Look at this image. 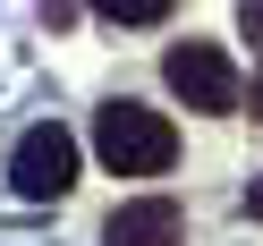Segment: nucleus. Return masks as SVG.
<instances>
[{"mask_svg": "<svg viewBox=\"0 0 263 246\" xmlns=\"http://www.w3.org/2000/svg\"><path fill=\"white\" fill-rule=\"evenodd\" d=\"M255 119H263V77H255Z\"/></svg>", "mask_w": 263, "mask_h": 246, "instance_id": "obj_8", "label": "nucleus"}, {"mask_svg": "<svg viewBox=\"0 0 263 246\" xmlns=\"http://www.w3.org/2000/svg\"><path fill=\"white\" fill-rule=\"evenodd\" d=\"M110 17H119V26H161V17H170V9H161V0H119Z\"/></svg>", "mask_w": 263, "mask_h": 246, "instance_id": "obj_5", "label": "nucleus"}, {"mask_svg": "<svg viewBox=\"0 0 263 246\" xmlns=\"http://www.w3.org/2000/svg\"><path fill=\"white\" fill-rule=\"evenodd\" d=\"M9 178H17V195H34V204L68 195V187H77V136H68L60 119L26 127V136H17V153H9Z\"/></svg>", "mask_w": 263, "mask_h": 246, "instance_id": "obj_3", "label": "nucleus"}, {"mask_svg": "<svg viewBox=\"0 0 263 246\" xmlns=\"http://www.w3.org/2000/svg\"><path fill=\"white\" fill-rule=\"evenodd\" d=\"M178 238H187V212L170 195H136L102 221V246H178Z\"/></svg>", "mask_w": 263, "mask_h": 246, "instance_id": "obj_4", "label": "nucleus"}, {"mask_svg": "<svg viewBox=\"0 0 263 246\" xmlns=\"http://www.w3.org/2000/svg\"><path fill=\"white\" fill-rule=\"evenodd\" d=\"M238 34H246V43L263 51V0H246V9H238Z\"/></svg>", "mask_w": 263, "mask_h": 246, "instance_id": "obj_6", "label": "nucleus"}, {"mask_svg": "<svg viewBox=\"0 0 263 246\" xmlns=\"http://www.w3.org/2000/svg\"><path fill=\"white\" fill-rule=\"evenodd\" d=\"M161 77H170V93L187 110H238L246 102V85L221 60V43H170V51H161Z\"/></svg>", "mask_w": 263, "mask_h": 246, "instance_id": "obj_2", "label": "nucleus"}, {"mask_svg": "<svg viewBox=\"0 0 263 246\" xmlns=\"http://www.w3.org/2000/svg\"><path fill=\"white\" fill-rule=\"evenodd\" d=\"M246 212H255V221H263V170H255V187H246Z\"/></svg>", "mask_w": 263, "mask_h": 246, "instance_id": "obj_7", "label": "nucleus"}, {"mask_svg": "<svg viewBox=\"0 0 263 246\" xmlns=\"http://www.w3.org/2000/svg\"><path fill=\"white\" fill-rule=\"evenodd\" d=\"M93 153H102L110 178H153L178 161V127L161 119V110L144 102H102V119H93Z\"/></svg>", "mask_w": 263, "mask_h": 246, "instance_id": "obj_1", "label": "nucleus"}]
</instances>
